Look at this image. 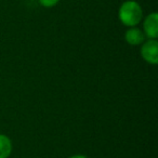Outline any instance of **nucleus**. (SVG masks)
Masks as SVG:
<instances>
[{
	"label": "nucleus",
	"instance_id": "obj_1",
	"mask_svg": "<svg viewBox=\"0 0 158 158\" xmlns=\"http://www.w3.org/2000/svg\"><path fill=\"white\" fill-rule=\"evenodd\" d=\"M118 19L126 27L138 26L143 20V9L135 0H126L118 9Z\"/></svg>",
	"mask_w": 158,
	"mask_h": 158
},
{
	"label": "nucleus",
	"instance_id": "obj_2",
	"mask_svg": "<svg viewBox=\"0 0 158 158\" xmlns=\"http://www.w3.org/2000/svg\"><path fill=\"white\" fill-rule=\"evenodd\" d=\"M140 53L142 59L151 65L158 64V40L147 39L141 44Z\"/></svg>",
	"mask_w": 158,
	"mask_h": 158
},
{
	"label": "nucleus",
	"instance_id": "obj_3",
	"mask_svg": "<svg viewBox=\"0 0 158 158\" xmlns=\"http://www.w3.org/2000/svg\"><path fill=\"white\" fill-rule=\"evenodd\" d=\"M143 33L147 39H157L158 38V14L156 12L147 14L143 18Z\"/></svg>",
	"mask_w": 158,
	"mask_h": 158
},
{
	"label": "nucleus",
	"instance_id": "obj_4",
	"mask_svg": "<svg viewBox=\"0 0 158 158\" xmlns=\"http://www.w3.org/2000/svg\"><path fill=\"white\" fill-rule=\"evenodd\" d=\"M125 41L127 42L129 46L136 47L141 46L143 42L146 40L144 33L141 28H139L138 26L134 27H128V29L125 33Z\"/></svg>",
	"mask_w": 158,
	"mask_h": 158
},
{
	"label": "nucleus",
	"instance_id": "obj_5",
	"mask_svg": "<svg viewBox=\"0 0 158 158\" xmlns=\"http://www.w3.org/2000/svg\"><path fill=\"white\" fill-rule=\"evenodd\" d=\"M13 151L12 140L6 134L0 133V158H9Z\"/></svg>",
	"mask_w": 158,
	"mask_h": 158
},
{
	"label": "nucleus",
	"instance_id": "obj_6",
	"mask_svg": "<svg viewBox=\"0 0 158 158\" xmlns=\"http://www.w3.org/2000/svg\"><path fill=\"white\" fill-rule=\"evenodd\" d=\"M59 2H60V0H38V3H39L41 7L47 8V9L55 7Z\"/></svg>",
	"mask_w": 158,
	"mask_h": 158
},
{
	"label": "nucleus",
	"instance_id": "obj_7",
	"mask_svg": "<svg viewBox=\"0 0 158 158\" xmlns=\"http://www.w3.org/2000/svg\"><path fill=\"white\" fill-rule=\"evenodd\" d=\"M67 158H89L87 155H84V154H75V155H72Z\"/></svg>",
	"mask_w": 158,
	"mask_h": 158
}]
</instances>
